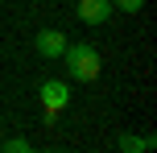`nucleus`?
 Here are the masks:
<instances>
[{"label": "nucleus", "mask_w": 157, "mask_h": 153, "mask_svg": "<svg viewBox=\"0 0 157 153\" xmlns=\"http://www.w3.org/2000/svg\"><path fill=\"white\" fill-rule=\"evenodd\" d=\"M62 62H66V75H71L75 83H95V79H99V71H103L99 50H95V46H87V41H75V46L66 41Z\"/></svg>", "instance_id": "obj_1"}, {"label": "nucleus", "mask_w": 157, "mask_h": 153, "mask_svg": "<svg viewBox=\"0 0 157 153\" xmlns=\"http://www.w3.org/2000/svg\"><path fill=\"white\" fill-rule=\"evenodd\" d=\"M37 99H41V108H46V116L54 120V116L62 112L66 104H71V91H66V83H62V79H46V83L37 87Z\"/></svg>", "instance_id": "obj_2"}, {"label": "nucleus", "mask_w": 157, "mask_h": 153, "mask_svg": "<svg viewBox=\"0 0 157 153\" xmlns=\"http://www.w3.org/2000/svg\"><path fill=\"white\" fill-rule=\"evenodd\" d=\"M33 46H37L41 58H62V50H66V33H62V29H37Z\"/></svg>", "instance_id": "obj_3"}, {"label": "nucleus", "mask_w": 157, "mask_h": 153, "mask_svg": "<svg viewBox=\"0 0 157 153\" xmlns=\"http://www.w3.org/2000/svg\"><path fill=\"white\" fill-rule=\"evenodd\" d=\"M112 13H116L112 0H78V21L83 25H108Z\"/></svg>", "instance_id": "obj_4"}, {"label": "nucleus", "mask_w": 157, "mask_h": 153, "mask_svg": "<svg viewBox=\"0 0 157 153\" xmlns=\"http://www.w3.org/2000/svg\"><path fill=\"white\" fill-rule=\"evenodd\" d=\"M116 145L124 149V153H145V149H153L157 141H153V137H136V132H120Z\"/></svg>", "instance_id": "obj_5"}, {"label": "nucleus", "mask_w": 157, "mask_h": 153, "mask_svg": "<svg viewBox=\"0 0 157 153\" xmlns=\"http://www.w3.org/2000/svg\"><path fill=\"white\" fill-rule=\"evenodd\" d=\"M33 145L25 137H8V141H0V153H29Z\"/></svg>", "instance_id": "obj_6"}, {"label": "nucleus", "mask_w": 157, "mask_h": 153, "mask_svg": "<svg viewBox=\"0 0 157 153\" xmlns=\"http://www.w3.org/2000/svg\"><path fill=\"white\" fill-rule=\"evenodd\" d=\"M112 8H124V13H141L145 0H112Z\"/></svg>", "instance_id": "obj_7"}]
</instances>
